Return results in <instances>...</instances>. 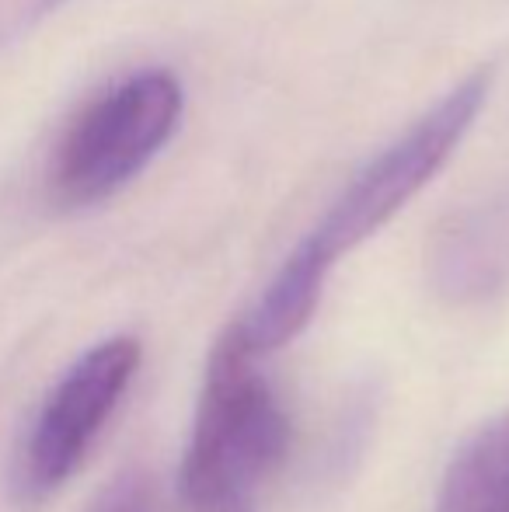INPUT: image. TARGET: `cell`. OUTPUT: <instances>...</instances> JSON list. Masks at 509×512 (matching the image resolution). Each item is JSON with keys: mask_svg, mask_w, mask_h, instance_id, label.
I'll list each match as a JSON object with an SVG mask.
<instances>
[{"mask_svg": "<svg viewBox=\"0 0 509 512\" xmlns=\"http://www.w3.org/2000/svg\"><path fill=\"white\" fill-rule=\"evenodd\" d=\"M140 359V338L112 335L77 356L49 387L14 457L11 495L21 509L42 506L74 478L98 432L126 398Z\"/></svg>", "mask_w": 509, "mask_h": 512, "instance_id": "obj_4", "label": "cell"}, {"mask_svg": "<svg viewBox=\"0 0 509 512\" xmlns=\"http://www.w3.org/2000/svg\"><path fill=\"white\" fill-rule=\"evenodd\" d=\"M67 0H0V49L35 28Z\"/></svg>", "mask_w": 509, "mask_h": 512, "instance_id": "obj_8", "label": "cell"}, {"mask_svg": "<svg viewBox=\"0 0 509 512\" xmlns=\"http://www.w3.org/2000/svg\"><path fill=\"white\" fill-rule=\"evenodd\" d=\"M492 95V67H482L457 81L440 102H433L405 133L374 154L346 189L332 199L321 220L290 251L300 265L328 279L342 255L360 248L394 220L443 168L464 143Z\"/></svg>", "mask_w": 509, "mask_h": 512, "instance_id": "obj_2", "label": "cell"}, {"mask_svg": "<svg viewBox=\"0 0 509 512\" xmlns=\"http://www.w3.org/2000/svg\"><path fill=\"white\" fill-rule=\"evenodd\" d=\"M429 276L454 304L489 300L509 283V192L461 209L440 227Z\"/></svg>", "mask_w": 509, "mask_h": 512, "instance_id": "obj_5", "label": "cell"}, {"mask_svg": "<svg viewBox=\"0 0 509 512\" xmlns=\"http://www.w3.org/2000/svg\"><path fill=\"white\" fill-rule=\"evenodd\" d=\"M185 112V88L164 67L126 74L70 119L56 143L49 189L63 206L105 203L126 189L171 143Z\"/></svg>", "mask_w": 509, "mask_h": 512, "instance_id": "obj_3", "label": "cell"}, {"mask_svg": "<svg viewBox=\"0 0 509 512\" xmlns=\"http://www.w3.org/2000/svg\"><path fill=\"white\" fill-rule=\"evenodd\" d=\"M286 443V411L238 321H231L206 359L178 471L182 502L192 512H252L258 485L279 467Z\"/></svg>", "mask_w": 509, "mask_h": 512, "instance_id": "obj_1", "label": "cell"}, {"mask_svg": "<svg viewBox=\"0 0 509 512\" xmlns=\"http://www.w3.org/2000/svg\"><path fill=\"white\" fill-rule=\"evenodd\" d=\"M88 512H154V485H150V474L136 471V467L116 474V478L98 492V499L91 502Z\"/></svg>", "mask_w": 509, "mask_h": 512, "instance_id": "obj_7", "label": "cell"}, {"mask_svg": "<svg viewBox=\"0 0 509 512\" xmlns=\"http://www.w3.org/2000/svg\"><path fill=\"white\" fill-rule=\"evenodd\" d=\"M436 512H509V411L457 446L436 492Z\"/></svg>", "mask_w": 509, "mask_h": 512, "instance_id": "obj_6", "label": "cell"}]
</instances>
